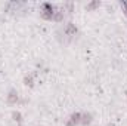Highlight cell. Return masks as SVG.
<instances>
[{
    "label": "cell",
    "instance_id": "6da1fadb",
    "mask_svg": "<svg viewBox=\"0 0 127 126\" xmlns=\"http://www.w3.org/2000/svg\"><path fill=\"white\" fill-rule=\"evenodd\" d=\"M55 12H56L55 6H52L50 3H43V6H41V18H44V19H53Z\"/></svg>",
    "mask_w": 127,
    "mask_h": 126
},
{
    "label": "cell",
    "instance_id": "7a4b0ae2",
    "mask_svg": "<svg viewBox=\"0 0 127 126\" xmlns=\"http://www.w3.org/2000/svg\"><path fill=\"white\" fill-rule=\"evenodd\" d=\"M81 123V113H72L69 120L65 123V126H77Z\"/></svg>",
    "mask_w": 127,
    "mask_h": 126
},
{
    "label": "cell",
    "instance_id": "3957f363",
    "mask_svg": "<svg viewBox=\"0 0 127 126\" xmlns=\"http://www.w3.org/2000/svg\"><path fill=\"white\" fill-rule=\"evenodd\" d=\"M6 99H7V102H9L10 105H13V104H16V102H19V95H18V92H16L15 89H10L9 94H7V96H6Z\"/></svg>",
    "mask_w": 127,
    "mask_h": 126
},
{
    "label": "cell",
    "instance_id": "277c9868",
    "mask_svg": "<svg viewBox=\"0 0 127 126\" xmlns=\"http://www.w3.org/2000/svg\"><path fill=\"white\" fill-rule=\"evenodd\" d=\"M65 36H69V37H72V36H75L77 34V27H75V24H72V22H68L66 24V27H65Z\"/></svg>",
    "mask_w": 127,
    "mask_h": 126
},
{
    "label": "cell",
    "instance_id": "5b68a950",
    "mask_svg": "<svg viewBox=\"0 0 127 126\" xmlns=\"http://www.w3.org/2000/svg\"><path fill=\"white\" fill-rule=\"evenodd\" d=\"M92 120H93V116H92L90 113H84V114H81V123H80V125L89 126L92 123Z\"/></svg>",
    "mask_w": 127,
    "mask_h": 126
},
{
    "label": "cell",
    "instance_id": "8992f818",
    "mask_svg": "<svg viewBox=\"0 0 127 126\" xmlns=\"http://www.w3.org/2000/svg\"><path fill=\"white\" fill-rule=\"evenodd\" d=\"M12 119L18 123V125H22V114L19 111H13L12 113Z\"/></svg>",
    "mask_w": 127,
    "mask_h": 126
},
{
    "label": "cell",
    "instance_id": "52a82bcc",
    "mask_svg": "<svg viewBox=\"0 0 127 126\" xmlns=\"http://www.w3.org/2000/svg\"><path fill=\"white\" fill-rule=\"evenodd\" d=\"M24 85H25V86H28V88H32V86H34V80H32L31 74L24 77Z\"/></svg>",
    "mask_w": 127,
    "mask_h": 126
},
{
    "label": "cell",
    "instance_id": "ba28073f",
    "mask_svg": "<svg viewBox=\"0 0 127 126\" xmlns=\"http://www.w3.org/2000/svg\"><path fill=\"white\" fill-rule=\"evenodd\" d=\"M62 19H64V12H62V10H56V12H55V15H53V19H52V21L61 22Z\"/></svg>",
    "mask_w": 127,
    "mask_h": 126
},
{
    "label": "cell",
    "instance_id": "9c48e42d",
    "mask_svg": "<svg viewBox=\"0 0 127 126\" xmlns=\"http://www.w3.org/2000/svg\"><path fill=\"white\" fill-rule=\"evenodd\" d=\"M99 4H100V1H90L86 7H87V9H95V7H97Z\"/></svg>",
    "mask_w": 127,
    "mask_h": 126
},
{
    "label": "cell",
    "instance_id": "30bf717a",
    "mask_svg": "<svg viewBox=\"0 0 127 126\" xmlns=\"http://www.w3.org/2000/svg\"><path fill=\"white\" fill-rule=\"evenodd\" d=\"M121 6L124 7V10H126V13H127V1H123V3H121Z\"/></svg>",
    "mask_w": 127,
    "mask_h": 126
}]
</instances>
